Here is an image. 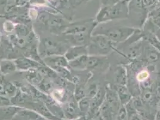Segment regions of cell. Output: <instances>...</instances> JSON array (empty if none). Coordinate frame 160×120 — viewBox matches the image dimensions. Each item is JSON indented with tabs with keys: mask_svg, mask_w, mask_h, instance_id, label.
Returning a JSON list of instances; mask_svg holds the SVG:
<instances>
[{
	"mask_svg": "<svg viewBox=\"0 0 160 120\" xmlns=\"http://www.w3.org/2000/svg\"><path fill=\"white\" fill-rule=\"evenodd\" d=\"M13 105L11 99L7 96L0 95V107L8 106Z\"/></svg>",
	"mask_w": 160,
	"mask_h": 120,
	"instance_id": "obj_24",
	"label": "cell"
},
{
	"mask_svg": "<svg viewBox=\"0 0 160 120\" xmlns=\"http://www.w3.org/2000/svg\"><path fill=\"white\" fill-rule=\"evenodd\" d=\"M36 70H31L27 72V80L32 84L36 86H39L42 79V75L40 72Z\"/></svg>",
	"mask_w": 160,
	"mask_h": 120,
	"instance_id": "obj_18",
	"label": "cell"
},
{
	"mask_svg": "<svg viewBox=\"0 0 160 120\" xmlns=\"http://www.w3.org/2000/svg\"><path fill=\"white\" fill-rule=\"evenodd\" d=\"M115 43L102 34H92L88 45V55L107 57L115 50Z\"/></svg>",
	"mask_w": 160,
	"mask_h": 120,
	"instance_id": "obj_3",
	"label": "cell"
},
{
	"mask_svg": "<svg viewBox=\"0 0 160 120\" xmlns=\"http://www.w3.org/2000/svg\"><path fill=\"white\" fill-rule=\"evenodd\" d=\"M108 65V60L107 57L88 55L86 70H101L103 68L107 67Z\"/></svg>",
	"mask_w": 160,
	"mask_h": 120,
	"instance_id": "obj_6",
	"label": "cell"
},
{
	"mask_svg": "<svg viewBox=\"0 0 160 120\" xmlns=\"http://www.w3.org/2000/svg\"><path fill=\"white\" fill-rule=\"evenodd\" d=\"M14 62L18 70L25 72L38 69L42 66L37 61L31 60L28 58H19L14 60Z\"/></svg>",
	"mask_w": 160,
	"mask_h": 120,
	"instance_id": "obj_8",
	"label": "cell"
},
{
	"mask_svg": "<svg viewBox=\"0 0 160 120\" xmlns=\"http://www.w3.org/2000/svg\"><path fill=\"white\" fill-rule=\"evenodd\" d=\"M120 1V0H100L101 7L111 6Z\"/></svg>",
	"mask_w": 160,
	"mask_h": 120,
	"instance_id": "obj_26",
	"label": "cell"
},
{
	"mask_svg": "<svg viewBox=\"0 0 160 120\" xmlns=\"http://www.w3.org/2000/svg\"><path fill=\"white\" fill-rule=\"evenodd\" d=\"M118 94L120 103L121 105H126L128 101L132 99L133 95L130 93L127 85H111Z\"/></svg>",
	"mask_w": 160,
	"mask_h": 120,
	"instance_id": "obj_12",
	"label": "cell"
},
{
	"mask_svg": "<svg viewBox=\"0 0 160 120\" xmlns=\"http://www.w3.org/2000/svg\"><path fill=\"white\" fill-rule=\"evenodd\" d=\"M152 90L156 99L159 102L160 101V77H158L154 81Z\"/></svg>",
	"mask_w": 160,
	"mask_h": 120,
	"instance_id": "obj_23",
	"label": "cell"
},
{
	"mask_svg": "<svg viewBox=\"0 0 160 120\" xmlns=\"http://www.w3.org/2000/svg\"><path fill=\"white\" fill-rule=\"evenodd\" d=\"M64 117L68 120H75L82 116L78 107V101L72 98L65 104L62 109Z\"/></svg>",
	"mask_w": 160,
	"mask_h": 120,
	"instance_id": "obj_5",
	"label": "cell"
},
{
	"mask_svg": "<svg viewBox=\"0 0 160 120\" xmlns=\"http://www.w3.org/2000/svg\"><path fill=\"white\" fill-rule=\"evenodd\" d=\"M78 105L81 115L86 116L89 112L91 107V99L85 97L78 101Z\"/></svg>",
	"mask_w": 160,
	"mask_h": 120,
	"instance_id": "obj_20",
	"label": "cell"
},
{
	"mask_svg": "<svg viewBox=\"0 0 160 120\" xmlns=\"http://www.w3.org/2000/svg\"><path fill=\"white\" fill-rule=\"evenodd\" d=\"M155 37L158 39V40L160 41V28H159L155 34Z\"/></svg>",
	"mask_w": 160,
	"mask_h": 120,
	"instance_id": "obj_29",
	"label": "cell"
},
{
	"mask_svg": "<svg viewBox=\"0 0 160 120\" xmlns=\"http://www.w3.org/2000/svg\"><path fill=\"white\" fill-rule=\"evenodd\" d=\"M156 4H157V0H143V6L147 10L148 8L153 7Z\"/></svg>",
	"mask_w": 160,
	"mask_h": 120,
	"instance_id": "obj_27",
	"label": "cell"
},
{
	"mask_svg": "<svg viewBox=\"0 0 160 120\" xmlns=\"http://www.w3.org/2000/svg\"><path fill=\"white\" fill-rule=\"evenodd\" d=\"M145 57V60L147 63H155L159 61L160 59V53L152 46L151 44L149 43L148 46L143 47V53Z\"/></svg>",
	"mask_w": 160,
	"mask_h": 120,
	"instance_id": "obj_13",
	"label": "cell"
},
{
	"mask_svg": "<svg viewBox=\"0 0 160 120\" xmlns=\"http://www.w3.org/2000/svg\"><path fill=\"white\" fill-rule=\"evenodd\" d=\"M0 61H1V60H0Z\"/></svg>",
	"mask_w": 160,
	"mask_h": 120,
	"instance_id": "obj_32",
	"label": "cell"
},
{
	"mask_svg": "<svg viewBox=\"0 0 160 120\" xmlns=\"http://www.w3.org/2000/svg\"><path fill=\"white\" fill-rule=\"evenodd\" d=\"M5 90L7 97L10 98L13 97L18 91V88L14 84L6 80L5 82Z\"/></svg>",
	"mask_w": 160,
	"mask_h": 120,
	"instance_id": "obj_22",
	"label": "cell"
},
{
	"mask_svg": "<svg viewBox=\"0 0 160 120\" xmlns=\"http://www.w3.org/2000/svg\"><path fill=\"white\" fill-rule=\"evenodd\" d=\"M88 55L81 56L79 58L69 62V67L71 69L77 71L86 70L87 59Z\"/></svg>",
	"mask_w": 160,
	"mask_h": 120,
	"instance_id": "obj_16",
	"label": "cell"
},
{
	"mask_svg": "<svg viewBox=\"0 0 160 120\" xmlns=\"http://www.w3.org/2000/svg\"><path fill=\"white\" fill-rule=\"evenodd\" d=\"M155 120H160V110H159L158 112H157Z\"/></svg>",
	"mask_w": 160,
	"mask_h": 120,
	"instance_id": "obj_31",
	"label": "cell"
},
{
	"mask_svg": "<svg viewBox=\"0 0 160 120\" xmlns=\"http://www.w3.org/2000/svg\"><path fill=\"white\" fill-rule=\"evenodd\" d=\"M105 100L113 110L118 113L121 106V103L116 91L111 85H108L105 87Z\"/></svg>",
	"mask_w": 160,
	"mask_h": 120,
	"instance_id": "obj_7",
	"label": "cell"
},
{
	"mask_svg": "<svg viewBox=\"0 0 160 120\" xmlns=\"http://www.w3.org/2000/svg\"><path fill=\"white\" fill-rule=\"evenodd\" d=\"M86 55H88V45L72 46L67 49L64 56L69 62Z\"/></svg>",
	"mask_w": 160,
	"mask_h": 120,
	"instance_id": "obj_9",
	"label": "cell"
},
{
	"mask_svg": "<svg viewBox=\"0 0 160 120\" xmlns=\"http://www.w3.org/2000/svg\"><path fill=\"white\" fill-rule=\"evenodd\" d=\"M48 120L46 119V118H44V117H42L41 115H40V114H38V116L37 117V118H36V120Z\"/></svg>",
	"mask_w": 160,
	"mask_h": 120,
	"instance_id": "obj_30",
	"label": "cell"
},
{
	"mask_svg": "<svg viewBox=\"0 0 160 120\" xmlns=\"http://www.w3.org/2000/svg\"><path fill=\"white\" fill-rule=\"evenodd\" d=\"M136 30L133 27L126 26L100 27L94 30L92 34H102L116 44L127 41Z\"/></svg>",
	"mask_w": 160,
	"mask_h": 120,
	"instance_id": "obj_2",
	"label": "cell"
},
{
	"mask_svg": "<svg viewBox=\"0 0 160 120\" xmlns=\"http://www.w3.org/2000/svg\"><path fill=\"white\" fill-rule=\"evenodd\" d=\"M113 82L115 85H127L128 72L124 66H118L113 72Z\"/></svg>",
	"mask_w": 160,
	"mask_h": 120,
	"instance_id": "obj_11",
	"label": "cell"
},
{
	"mask_svg": "<svg viewBox=\"0 0 160 120\" xmlns=\"http://www.w3.org/2000/svg\"><path fill=\"white\" fill-rule=\"evenodd\" d=\"M128 120H143L138 113H135L128 118Z\"/></svg>",
	"mask_w": 160,
	"mask_h": 120,
	"instance_id": "obj_28",
	"label": "cell"
},
{
	"mask_svg": "<svg viewBox=\"0 0 160 120\" xmlns=\"http://www.w3.org/2000/svg\"><path fill=\"white\" fill-rule=\"evenodd\" d=\"M94 19H88L71 24L66 28L64 33L66 35L91 33L93 34L94 29L98 25Z\"/></svg>",
	"mask_w": 160,
	"mask_h": 120,
	"instance_id": "obj_4",
	"label": "cell"
},
{
	"mask_svg": "<svg viewBox=\"0 0 160 120\" xmlns=\"http://www.w3.org/2000/svg\"><path fill=\"white\" fill-rule=\"evenodd\" d=\"M38 113L27 109H21L12 120H35Z\"/></svg>",
	"mask_w": 160,
	"mask_h": 120,
	"instance_id": "obj_17",
	"label": "cell"
},
{
	"mask_svg": "<svg viewBox=\"0 0 160 120\" xmlns=\"http://www.w3.org/2000/svg\"><path fill=\"white\" fill-rule=\"evenodd\" d=\"M129 16L133 14L135 15H139L147 18V10L143 4V0H129L128 1Z\"/></svg>",
	"mask_w": 160,
	"mask_h": 120,
	"instance_id": "obj_10",
	"label": "cell"
},
{
	"mask_svg": "<svg viewBox=\"0 0 160 120\" xmlns=\"http://www.w3.org/2000/svg\"><path fill=\"white\" fill-rule=\"evenodd\" d=\"M17 70L14 60H2L0 61V74L7 75L13 74Z\"/></svg>",
	"mask_w": 160,
	"mask_h": 120,
	"instance_id": "obj_15",
	"label": "cell"
},
{
	"mask_svg": "<svg viewBox=\"0 0 160 120\" xmlns=\"http://www.w3.org/2000/svg\"><path fill=\"white\" fill-rule=\"evenodd\" d=\"M147 19L158 29L160 28V7L152 9L148 14Z\"/></svg>",
	"mask_w": 160,
	"mask_h": 120,
	"instance_id": "obj_19",
	"label": "cell"
},
{
	"mask_svg": "<svg viewBox=\"0 0 160 120\" xmlns=\"http://www.w3.org/2000/svg\"><path fill=\"white\" fill-rule=\"evenodd\" d=\"M21 109L22 108L14 105L0 107V120H12Z\"/></svg>",
	"mask_w": 160,
	"mask_h": 120,
	"instance_id": "obj_14",
	"label": "cell"
},
{
	"mask_svg": "<svg viewBox=\"0 0 160 120\" xmlns=\"http://www.w3.org/2000/svg\"><path fill=\"white\" fill-rule=\"evenodd\" d=\"M100 86L96 82H92L87 86H85L86 97L92 99L98 91Z\"/></svg>",
	"mask_w": 160,
	"mask_h": 120,
	"instance_id": "obj_21",
	"label": "cell"
},
{
	"mask_svg": "<svg viewBox=\"0 0 160 120\" xmlns=\"http://www.w3.org/2000/svg\"><path fill=\"white\" fill-rule=\"evenodd\" d=\"M129 0H120L111 6L100 7L94 19L98 24H105L112 20L124 19L129 17Z\"/></svg>",
	"mask_w": 160,
	"mask_h": 120,
	"instance_id": "obj_1",
	"label": "cell"
},
{
	"mask_svg": "<svg viewBox=\"0 0 160 120\" xmlns=\"http://www.w3.org/2000/svg\"><path fill=\"white\" fill-rule=\"evenodd\" d=\"M47 0H30V4L35 7H41L47 4Z\"/></svg>",
	"mask_w": 160,
	"mask_h": 120,
	"instance_id": "obj_25",
	"label": "cell"
}]
</instances>
